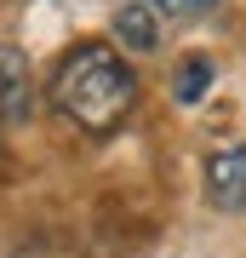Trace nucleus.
I'll use <instances>...</instances> for the list:
<instances>
[{
    "instance_id": "f257e3e1",
    "label": "nucleus",
    "mask_w": 246,
    "mask_h": 258,
    "mask_svg": "<svg viewBox=\"0 0 246 258\" xmlns=\"http://www.w3.org/2000/svg\"><path fill=\"white\" fill-rule=\"evenodd\" d=\"M52 109H63L80 132L92 138H109L126 126V115L137 109V75L109 40H80L57 57L52 86H46Z\"/></svg>"
},
{
    "instance_id": "f03ea898",
    "label": "nucleus",
    "mask_w": 246,
    "mask_h": 258,
    "mask_svg": "<svg viewBox=\"0 0 246 258\" xmlns=\"http://www.w3.org/2000/svg\"><path fill=\"white\" fill-rule=\"evenodd\" d=\"M206 201L218 212H246V144H223L206 155Z\"/></svg>"
},
{
    "instance_id": "7ed1b4c3",
    "label": "nucleus",
    "mask_w": 246,
    "mask_h": 258,
    "mask_svg": "<svg viewBox=\"0 0 246 258\" xmlns=\"http://www.w3.org/2000/svg\"><path fill=\"white\" fill-rule=\"evenodd\" d=\"M35 115V81H29V63L18 52H0V120L23 126Z\"/></svg>"
},
{
    "instance_id": "20e7f679",
    "label": "nucleus",
    "mask_w": 246,
    "mask_h": 258,
    "mask_svg": "<svg viewBox=\"0 0 246 258\" xmlns=\"http://www.w3.org/2000/svg\"><path fill=\"white\" fill-rule=\"evenodd\" d=\"M115 40H120L126 52H155V40H160V18L143 6V0H132V6L115 12Z\"/></svg>"
},
{
    "instance_id": "39448f33",
    "label": "nucleus",
    "mask_w": 246,
    "mask_h": 258,
    "mask_svg": "<svg viewBox=\"0 0 246 258\" xmlns=\"http://www.w3.org/2000/svg\"><path fill=\"white\" fill-rule=\"evenodd\" d=\"M206 86H212V57H183L178 63V81H172V98L178 103H195V98H206Z\"/></svg>"
},
{
    "instance_id": "423d86ee",
    "label": "nucleus",
    "mask_w": 246,
    "mask_h": 258,
    "mask_svg": "<svg viewBox=\"0 0 246 258\" xmlns=\"http://www.w3.org/2000/svg\"><path fill=\"white\" fill-rule=\"evenodd\" d=\"M155 18H201V12H212L218 0H143Z\"/></svg>"
}]
</instances>
